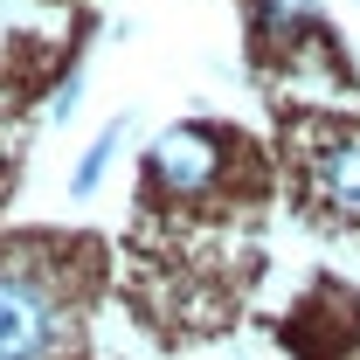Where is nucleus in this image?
I'll return each mask as SVG.
<instances>
[{
  "label": "nucleus",
  "instance_id": "f257e3e1",
  "mask_svg": "<svg viewBox=\"0 0 360 360\" xmlns=\"http://www.w3.org/2000/svg\"><path fill=\"white\" fill-rule=\"evenodd\" d=\"M70 319L35 270L0 264V360H63Z\"/></svg>",
  "mask_w": 360,
  "mask_h": 360
},
{
  "label": "nucleus",
  "instance_id": "f03ea898",
  "mask_svg": "<svg viewBox=\"0 0 360 360\" xmlns=\"http://www.w3.org/2000/svg\"><path fill=\"white\" fill-rule=\"evenodd\" d=\"M229 167V146L222 132H208V125H174V132L153 139V160H146V180L160 187V194H208Z\"/></svg>",
  "mask_w": 360,
  "mask_h": 360
},
{
  "label": "nucleus",
  "instance_id": "7ed1b4c3",
  "mask_svg": "<svg viewBox=\"0 0 360 360\" xmlns=\"http://www.w3.org/2000/svg\"><path fill=\"white\" fill-rule=\"evenodd\" d=\"M319 194H326L340 215H360V139H340V146L319 160Z\"/></svg>",
  "mask_w": 360,
  "mask_h": 360
},
{
  "label": "nucleus",
  "instance_id": "20e7f679",
  "mask_svg": "<svg viewBox=\"0 0 360 360\" xmlns=\"http://www.w3.org/2000/svg\"><path fill=\"white\" fill-rule=\"evenodd\" d=\"M118 146H125V125H104V132L90 139V153L77 160V174H70V194H90V187L104 180V167L118 160Z\"/></svg>",
  "mask_w": 360,
  "mask_h": 360
},
{
  "label": "nucleus",
  "instance_id": "39448f33",
  "mask_svg": "<svg viewBox=\"0 0 360 360\" xmlns=\"http://www.w3.org/2000/svg\"><path fill=\"white\" fill-rule=\"evenodd\" d=\"M312 14V0H264V21L270 28H284V21H305Z\"/></svg>",
  "mask_w": 360,
  "mask_h": 360
},
{
  "label": "nucleus",
  "instance_id": "423d86ee",
  "mask_svg": "<svg viewBox=\"0 0 360 360\" xmlns=\"http://www.w3.org/2000/svg\"><path fill=\"white\" fill-rule=\"evenodd\" d=\"M77 97H84V90H77V77H70V84L49 97V118H70V111H77Z\"/></svg>",
  "mask_w": 360,
  "mask_h": 360
}]
</instances>
